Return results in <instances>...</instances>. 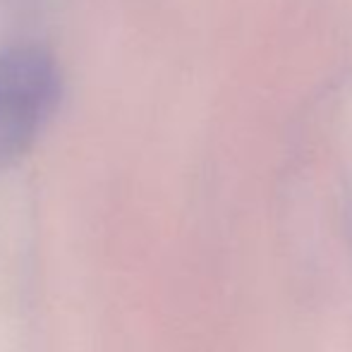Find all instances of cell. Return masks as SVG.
Segmentation results:
<instances>
[{
	"label": "cell",
	"mask_w": 352,
	"mask_h": 352,
	"mask_svg": "<svg viewBox=\"0 0 352 352\" xmlns=\"http://www.w3.org/2000/svg\"><path fill=\"white\" fill-rule=\"evenodd\" d=\"M60 101V72L41 46H14L0 56V170L36 144Z\"/></svg>",
	"instance_id": "cell-1"
}]
</instances>
